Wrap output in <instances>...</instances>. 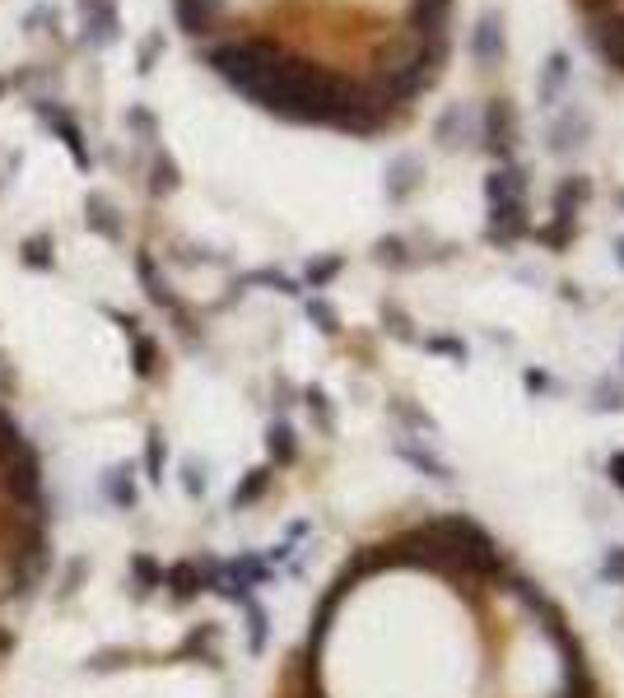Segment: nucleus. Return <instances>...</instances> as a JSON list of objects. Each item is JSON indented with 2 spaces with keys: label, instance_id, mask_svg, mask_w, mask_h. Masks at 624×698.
<instances>
[{
  "label": "nucleus",
  "instance_id": "5fc2aeb1",
  "mask_svg": "<svg viewBox=\"0 0 624 698\" xmlns=\"http://www.w3.org/2000/svg\"><path fill=\"white\" fill-rule=\"evenodd\" d=\"M5 89H10V80H5V75H0V98H5Z\"/></svg>",
  "mask_w": 624,
  "mask_h": 698
},
{
  "label": "nucleus",
  "instance_id": "bb28decb",
  "mask_svg": "<svg viewBox=\"0 0 624 698\" xmlns=\"http://www.w3.org/2000/svg\"><path fill=\"white\" fill-rule=\"evenodd\" d=\"M126 340H131V368H136V377H154L159 373V345H154L145 331H126Z\"/></svg>",
  "mask_w": 624,
  "mask_h": 698
},
{
  "label": "nucleus",
  "instance_id": "a18cd8bd",
  "mask_svg": "<svg viewBox=\"0 0 624 698\" xmlns=\"http://www.w3.org/2000/svg\"><path fill=\"white\" fill-rule=\"evenodd\" d=\"M303 405H308V415L322 424V429H331V405H326V391L322 387H308L303 391Z\"/></svg>",
  "mask_w": 624,
  "mask_h": 698
},
{
  "label": "nucleus",
  "instance_id": "c03bdc74",
  "mask_svg": "<svg viewBox=\"0 0 624 698\" xmlns=\"http://www.w3.org/2000/svg\"><path fill=\"white\" fill-rule=\"evenodd\" d=\"M392 415L401 419V424H410V429H424V433H434V419L424 415V410H415L410 401H392Z\"/></svg>",
  "mask_w": 624,
  "mask_h": 698
},
{
  "label": "nucleus",
  "instance_id": "c85d7f7f",
  "mask_svg": "<svg viewBox=\"0 0 624 698\" xmlns=\"http://www.w3.org/2000/svg\"><path fill=\"white\" fill-rule=\"evenodd\" d=\"M531 238L541 242V247H550V252H564V247L578 238V219H555V215H550V224L531 229Z\"/></svg>",
  "mask_w": 624,
  "mask_h": 698
},
{
  "label": "nucleus",
  "instance_id": "8fccbe9b",
  "mask_svg": "<svg viewBox=\"0 0 624 698\" xmlns=\"http://www.w3.org/2000/svg\"><path fill=\"white\" fill-rule=\"evenodd\" d=\"M182 484H187L191 498H201L205 494V470L201 466H187V470H182Z\"/></svg>",
  "mask_w": 624,
  "mask_h": 698
},
{
  "label": "nucleus",
  "instance_id": "20e7f679",
  "mask_svg": "<svg viewBox=\"0 0 624 698\" xmlns=\"http://www.w3.org/2000/svg\"><path fill=\"white\" fill-rule=\"evenodd\" d=\"M28 108H33V117H38L42 126H47V131L61 140V145H66V154L75 159V168H80V173H94V154H89V140H84V126L75 121V112L61 108L56 98H33Z\"/></svg>",
  "mask_w": 624,
  "mask_h": 698
},
{
  "label": "nucleus",
  "instance_id": "9b49d317",
  "mask_svg": "<svg viewBox=\"0 0 624 698\" xmlns=\"http://www.w3.org/2000/svg\"><path fill=\"white\" fill-rule=\"evenodd\" d=\"M592 140V117H587L578 103L564 108L555 121H550V131H545V149L550 154H573V149H583Z\"/></svg>",
  "mask_w": 624,
  "mask_h": 698
},
{
  "label": "nucleus",
  "instance_id": "a19ab883",
  "mask_svg": "<svg viewBox=\"0 0 624 698\" xmlns=\"http://www.w3.org/2000/svg\"><path fill=\"white\" fill-rule=\"evenodd\" d=\"M163 47H168V38H163V33H150V38L140 42V52H136V70H140V75H150V70L159 66Z\"/></svg>",
  "mask_w": 624,
  "mask_h": 698
},
{
  "label": "nucleus",
  "instance_id": "f704fd0d",
  "mask_svg": "<svg viewBox=\"0 0 624 698\" xmlns=\"http://www.w3.org/2000/svg\"><path fill=\"white\" fill-rule=\"evenodd\" d=\"M215 638H219V629L215 624H201V629L191 633L187 643H182V657H201V661H210V666H215Z\"/></svg>",
  "mask_w": 624,
  "mask_h": 698
},
{
  "label": "nucleus",
  "instance_id": "6ab92c4d",
  "mask_svg": "<svg viewBox=\"0 0 624 698\" xmlns=\"http://www.w3.org/2000/svg\"><path fill=\"white\" fill-rule=\"evenodd\" d=\"M84 224H89V233H98V238L108 242H122V210L108 201V196H98V191H89L84 196Z\"/></svg>",
  "mask_w": 624,
  "mask_h": 698
},
{
  "label": "nucleus",
  "instance_id": "dca6fc26",
  "mask_svg": "<svg viewBox=\"0 0 624 698\" xmlns=\"http://www.w3.org/2000/svg\"><path fill=\"white\" fill-rule=\"evenodd\" d=\"M452 0H410L406 10V33L410 38H443L448 33Z\"/></svg>",
  "mask_w": 624,
  "mask_h": 698
},
{
  "label": "nucleus",
  "instance_id": "6e6552de",
  "mask_svg": "<svg viewBox=\"0 0 624 698\" xmlns=\"http://www.w3.org/2000/svg\"><path fill=\"white\" fill-rule=\"evenodd\" d=\"M522 238H531L527 201H499V205H489V224H485V242H489V247H517Z\"/></svg>",
  "mask_w": 624,
  "mask_h": 698
},
{
  "label": "nucleus",
  "instance_id": "de8ad7c7",
  "mask_svg": "<svg viewBox=\"0 0 624 698\" xmlns=\"http://www.w3.org/2000/svg\"><path fill=\"white\" fill-rule=\"evenodd\" d=\"M592 405H597V410H624V387L620 382H601Z\"/></svg>",
  "mask_w": 624,
  "mask_h": 698
},
{
  "label": "nucleus",
  "instance_id": "0eeeda50",
  "mask_svg": "<svg viewBox=\"0 0 624 698\" xmlns=\"http://www.w3.org/2000/svg\"><path fill=\"white\" fill-rule=\"evenodd\" d=\"M508 56V33H503V10H485L471 28V61L480 70H494Z\"/></svg>",
  "mask_w": 624,
  "mask_h": 698
},
{
  "label": "nucleus",
  "instance_id": "37998d69",
  "mask_svg": "<svg viewBox=\"0 0 624 698\" xmlns=\"http://www.w3.org/2000/svg\"><path fill=\"white\" fill-rule=\"evenodd\" d=\"M420 345L429 349V354H448V359L466 363V340H457V336H424Z\"/></svg>",
  "mask_w": 624,
  "mask_h": 698
},
{
  "label": "nucleus",
  "instance_id": "c9c22d12",
  "mask_svg": "<svg viewBox=\"0 0 624 698\" xmlns=\"http://www.w3.org/2000/svg\"><path fill=\"white\" fill-rule=\"evenodd\" d=\"M163 466H168V443H163L159 429H150V438H145V475H150V484L163 480Z\"/></svg>",
  "mask_w": 624,
  "mask_h": 698
},
{
  "label": "nucleus",
  "instance_id": "4be33fe9",
  "mask_svg": "<svg viewBox=\"0 0 624 698\" xmlns=\"http://www.w3.org/2000/svg\"><path fill=\"white\" fill-rule=\"evenodd\" d=\"M266 452H271V466L275 470H285L299 461V433L289 429L285 419H275L271 429H266Z\"/></svg>",
  "mask_w": 624,
  "mask_h": 698
},
{
  "label": "nucleus",
  "instance_id": "72a5a7b5",
  "mask_svg": "<svg viewBox=\"0 0 624 698\" xmlns=\"http://www.w3.org/2000/svg\"><path fill=\"white\" fill-rule=\"evenodd\" d=\"M19 261H24L28 270H52L56 266L52 238H47V233H38V238H24V247H19Z\"/></svg>",
  "mask_w": 624,
  "mask_h": 698
},
{
  "label": "nucleus",
  "instance_id": "7c9ffc66",
  "mask_svg": "<svg viewBox=\"0 0 624 698\" xmlns=\"http://www.w3.org/2000/svg\"><path fill=\"white\" fill-rule=\"evenodd\" d=\"M340 270H345V256H340V252L317 256V261H308V270H303V284H308V289H326Z\"/></svg>",
  "mask_w": 624,
  "mask_h": 698
},
{
  "label": "nucleus",
  "instance_id": "473e14b6",
  "mask_svg": "<svg viewBox=\"0 0 624 698\" xmlns=\"http://www.w3.org/2000/svg\"><path fill=\"white\" fill-rule=\"evenodd\" d=\"M19 452H28V438H24V429L10 419V410H0V466L5 461H14Z\"/></svg>",
  "mask_w": 624,
  "mask_h": 698
},
{
  "label": "nucleus",
  "instance_id": "79ce46f5",
  "mask_svg": "<svg viewBox=\"0 0 624 698\" xmlns=\"http://www.w3.org/2000/svg\"><path fill=\"white\" fill-rule=\"evenodd\" d=\"M126 126L140 135V140H159V117L150 108H126Z\"/></svg>",
  "mask_w": 624,
  "mask_h": 698
},
{
  "label": "nucleus",
  "instance_id": "aec40b11",
  "mask_svg": "<svg viewBox=\"0 0 624 698\" xmlns=\"http://www.w3.org/2000/svg\"><path fill=\"white\" fill-rule=\"evenodd\" d=\"M592 196H597L592 177H587V173H573V177H564V182L555 187V201H550V210H555V219H578V210H583Z\"/></svg>",
  "mask_w": 624,
  "mask_h": 698
},
{
  "label": "nucleus",
  "instance_id": "cd10ccee",
  "mask_svg": "<svg viewBox=\"0 0 624 698\" xmlns=\"http://www.w3.org/2000/svg\"><path fill=\"white\" fill-rule=\"evenodd\" d=\"M103 494L117 503V508H136V470L131 466H117L103 475Z\"/></svg>",
  "mask_w": 624,
  "mask_h": 698
},
{
  "label": "nucleus",
  "instance_id": "ea45409f",
  "mask_svg": "<svg viewBox=\"0 0 624 698\" xmlns=\"http://www.w3.org/2000/svg\"><path fill=\"white\" fill-rule=\"evenodd\" d=\"M382 326L392 331V340H406V345H420V336L410 331V317H406V312H401V308H392V303L382 308Z\"/></svg>",
  "mask_w": 624,
  "mask_h": 698
},
{
  "label": "nucleus",
  "instance_id": "4d7b16f0",
  "mask_svg": "<svg viewBox=\"0 0 624 698\" xmlns=\"http://www.w3.org/2000/svg\"><path fill=\"white\" fill-rule=\"evenodd\" d=\"M0 652H5V633H0Z\"/></svg>",
  "mask_w": 624,
  "mask_h": 698
},
{
  "label": "nucleus",
  "instance_id": "4c0bfd02",
  "mask_svg": "<svg viewBox=\"0 0 624 698\" xmlns=\"http://www.w3.org/2000/svg\"><path fill=\"white\" fill-rule=\"evenodd\" d=\"M243 610H247V647H252V652H261V647H266V638H271V619H266V610H261L257 601H247Z\"/></svg>",
  "mask_w": 624,
  "mask_h": 698
},
{
  "label": "nucleus",
  "instance_id": "2f4dec72",
  "mask_svg": "<svg viewBox=\"0 0 624 698\" xmlns=\"http://www.w3.org/2000/svg\"><path fill=\"white\" fill-rule=\"evenodd\" d=\"M131 582H136V596H150V591L163 587V568L154 564L150 554H136L131 559Z\"/></svg>",
  "mask_w": 624,
  "mask_h": 698
},
{
  "label": "nucleus",
  "instance_id": "b1692460",
  "mask_svg": "<svg viewBox=\"0 0 624 698\" xmlns=\"http://www.w3.org/2000/svg\"><path fill=\"white\" fill-rule=\"evenodd\" d=\"M271 480H275V466H252L243 475V484H238V489H233V512L238 508H252V503H257V498H266V489H271Z\"/></svg>",
  "mask_w": 624,
  "mask_h": 698
},
{
  "label": "nucleus",
  "instance_id": "ddd939ff",
  "mask_svg": "<svg viewBox=\"0 0 624 698\" xmlns=\"http://www.w3.org/2000/svg\"><path fill=\"white\" fill-rule=\"evenodd\" d=\"M173 19L187 38H205L224 19V0H173Z\"/></svg>",
  "mask_w": 624,
  "mask_h": 698
},
{
  "label": "nucleus",
  "instance_id": "864d4df0",
  "mask_svg": "<svg viewBox=\"0 0 624 698\" xmlns=\"http://www.w3.org/2000/svg\"><path fill=\"white\" fill-rule=\"evenodd\" d=\"M615 261H620V270H624V238L615 242Z\"/></svg>",
  "mask_w": 624,
  "mask_h": 698
},
{
  "label": "nucleus",
  "instance_id": "393cba45",
  "mask_svg": "<svg viewBox=\"0 0 624 698\" xmlns=\"http://www.w3.org/2000/svg\"><path fill=\"white\" fill-rule=\"evenodd\" d=\"M182 187V168L168 149H154V168H150V196H173Z\"/></svg>",
  "mask_w": 624,
  "mask_h": 698
},
{
  "label": "nucleus",
  "instance_id": "58836bf2",
  "mask_svg": "<svg viewBox=\"0 0 624 698\" xmlns=\"http://www.w3.org/2000/svg\"><path fill=\"white\" fill-rule=\"evenodd\" d=\"M303 308H308V322L317 326L322 336H336V331H340V317H336V308H331L326 298H317V294H312L308 303H303Z\"/></svg>",
  "mask_w": 624,
  "mask_h": 698
},
{
  "label": "nucleus",
  "instance_id": "f257e3e1",
  "mask_svg": "<svg viewBox=\"0 0 624 698\" xmlns=\"http://www.w3.org/2000/svg\"><path fill=\"white\" fill-rule=\"evenodd\" d=\"M345 80H350V75H340V70L322 66V61H312V56L285 52L257 84H252L247 103L261 112H271V117L299 121V126H331V117H336V108H340V94H345Z\"/></svg>",
  "mask_w": 624,
  "mask_h": 698
},
{
  "label": "nucleus",
  "instance_id": "4468645a",
  "mask_svg": "<svg viewBox=\"0 0 624 698\" xmlns=\"http://www.w3.org/2000/svg\"><path fill=\"white\" fill-rule=\"evenodd\" d=\"M434 140H438V149H462V145H471L475 140V117H471V108L466 103H448V108L438 112V121H434Z\"/></svg>",
  "mask_w": 624,
  "mask_h": 698
},
{
  "label": "nucleus",
  "instance_id": "39448f33",
  "mask_svg": "<svg viewBox=\"0 0 624 698\" xmlns=\"http://www.w3.org/2000/svg\"><path fill=\"white\" fill-rule=\"evenodd\" d=\"M75 14H80V42L84 52H103L112 42L122 38V10H117V0H75Z\"/></svg>",
  "mask_w": 624,
  "mask_h": 698
},
{
  "label": "nucleus",
  "instance_id": "a878e982",
  "mask_svg": "<svg viewBox=\"0 0 624 698\" xmlns=\"http://www.w3.org/2000/svg\"><path fill=\"white\" fill-rule=\"evenodd\" d=\"M373 261L387 270H410L415 266V256H410V242L406 238H396V233H387V238L373 242Z\"/></svg>",
  "mask_w": 624,
  "mask_h": 698
},
{
  "label": "nucleus",
  "instance_id": "a211bd4d",
  "mask_svg": "<svg viewBox=\"0 0 624 698\" xmlns=\"http://www.w3.org/2000/svg\"><path fill=\"white\" fill-rule=\"evenodd\" d=\"M573 80V61L569 52H550L541 66V80H536V98H541V108H555L559 98H564V89H569Z\"/></svg>",
  "mask_w": 624,
  "mask_h": 698
},
{
  "label": "nucleus",
  "instance_id": "c756f323",
  "mask_svg": "<svg viewBox=\"0 0 624 698\" xmlns=\"http://www.w3.org/2000/svg\"><path fill=\"white\" fill-rule=\"evenodd\" d=\"M247 284H266V289H275V294H285V298H299V294H303V284H299V280H289L285 270H252V275H243V280L233 284V289L243 294Z\"/></svg>",
  "mask_w": 624,
  "mask_h": 698
},
{
  "label": "nucleus",
  "instance_id": "423d86ee",
  "mask_svg": "<svg viewBox=\"0 0 624 698\" xmlns=\"http://www.w3.org/2000/svg\"><path fill=\"white\" fill-rule=\"evenodd\" d=\"M587 47L597 52V61L615 75H624V10H611V14H597V19H587Z\"/></svg>",
  "mask_w": 624,
  "mask_h": 698
},
{
  "label": "nucleus",
  "instance_id": "e433bc0d",
  "mask_svg": "<svg viewBox=\"0 0 624 698\" xmlns=\"http://www.w3.org/2000/svg\"><path fill=\"white\" fill-rule=\"evenodd\" d=\"M61 33V10H56L52 0H42V5H33V10L24 14V33Z\"/></svg>",
  "mask_w": 624,
  "mask_h": 698
},
{
  "label": "nucleus",
  "instance_id": "2eb2a0df",
  "mask_svg": "<svg viewBox=\"0 0 624 698\" xmlns=\"http://www.w3.org/2000/svg\"><path fill=\"white\" fill-rule=\"evenodd\" d=\"M420 182H424L420 154H396V159L387 163V177H382V187H387V201H392V205L410 201V196L420 191Z\"/></svg>",
  "mask_w": 624,
  "mask_h": 698
},
{
  "label": "nucleus",
  "instance_id": "3c124183",
  "mask_svg": "<svg viewBox=\"0 0 624 698\" xmlns=\"http://www.w3.org/2000/svg\"><path fill=\"white\" fill-rule=\"evenodd\" d=\"M522 382H527V391H536V396L555 387V382H550V373H541V368H527V373H522Z\"/></svg>",
  "mask_w": 624,
  "mask_h": 698
},
{
  "label": "nucleus",
  "instance_id": "6e6d98bb",
  "mask_svg": "<svg viewBox=\"0 0 624 698\" xmlns=\"http://www.w3.org/2000/svg\"><path fill=\"white\" fill-rule=\"evenodd\" d=\"M615 201H620V210H624V191H620V196H615Z\"/></svg>",
  "mask_w": 624,
  "mask_h": 698
},
{
  "label": "nucleus",
  "instance_id": "412c9836",
  "mask_svg": "<svg viewBox=\"0 0 624 698\" xmlns=\"http://www.w3.org/2000/svg\"><path fill=\"white\" fill-rule=\"evenodd\" d=\"M392 452L401 461H410V466L420 470V475H429V480H438V484H452L457 480V475H452V466L443 457H434V452H429V447H420L415 443V438H396L392 443Z\"/></svg>",
  "mask_w": 624,
  "mask_h": 698
},
{
  "label": "nucleus",
  "instance_id": "603ef678",
  "mask_svg": "<svg viewBox=\"0 0 624 698\" xmlns=\"http://www.w3.org/2000/svg\"><path fill=\"white\" fill-rule=\"evenodd\" d=\"M606 480L624 494V452H611V461H606Z\"/></svg>",
  "mask_w": 624,
  "mask_h": 698
},
{
  "label": "nucleus",
  "instance_id": "f3484780",
  "mask_svg": "<svg viewBox=\"0 0 624 698\" xmlns=\"http://www.w3.org/2000/svg\"><path fill=\"white\" fill-rule=\"evenodd\" d=\"M485 201H527V168L522 163H494V173L485 177Z\"/></svg>",
  "mask_w": 624,
  "mask_h": 698
},
{
  "label": "nucleus",
  "instance_id": "7ed1b4c3",
  "mask_svg": "<svg viewBox=\"0 0 624 698\" xmlns=\"http://www.w3.org/2000/svg\"><path fill=\"white\" fill-rule=\"evenodd\" d=\"M480 149H485L494 163H513L517 154V108L513 98H489L485 112H480Z\"/></svg>",
  "mask_w": 624,
  "mask_h": 698
},
{
  "label": "nucleus",
  "instance_id": "f03ea898",
  "mask_svg": "<svg viewBox=\"0 0 624 698\" xmlns=\"http://www.w3.org/2000/svg\"><path fill=\"white\" fill-rule=\"evenodd\" d=\"M285 52L289 47L280 38H271V33H247V38H229V42H219V47H210V52H205V66L215 70L229 89H238V94L247 98L252 84H257Z\"/></svg>",
  "mask_w": 624,
  "mask_h": 698
},
{
  "label": "nucleus",
  "instance_id": "5701e85b",
  "mask_svg": "<svg viewBox=\"0 0 624 698\" xmlns=\"http://www.w3.org/2000/svg\"><path fill=\"white\" fill-rule=\"evenodd\" d=\"M559 671H564V685H559L555 698H601V685L592 680L587 661H564Z\"/></svg>",
  "mask_w": 624,
  "mask_h": 698
},
{
  "label": "nucleus",
  "instance_id": "9d476101",
  "mask_svg": "<svg viewBox=\"0 0 624 698\" xmlns=\"http://www.w3.org/2000/svg\"><path fill=\"white\" fill-rule=\"evenodd\" d=\"M215 573H219L215 559H182V564L163 573V587L173 591V601H196L201 591L215 587Z\"/></svg>",
  "mask_w": 624,
  "mask_h": 698
},
{
  "label": "nucleus",
  "instance_id": "1a4fd4ad",
  "mask_svg": "<svg viewBox=\"0 0 624 698\" xmlns=\"http://www.w3.org/2000/svg\"><path fill=\"white\" fill-rule=\"evenodd\" d=\"M0 480H5V494L14 498V503H38L42 498V461H38V452L28 447V452H19L14 461H5L0 466Z\"/></svg>",
  "mask_w": 624,
  "mask_h": 698
},
{
  "label": "nucleus",
  "instance_id": "09e8293b",
  "mask_svg": "<svg viewBox=\"0 0 624 698\" xmlns=\"http://www.w3.org/2000/svg\"><path fill=\"white\" fill-rule=\"evenodd\" d=\"M578 10L587 14V19H597V14H611V10H620V0H573Z\"/></svg>",
  "mask_w": 624,
  "mask_h": 698
},
{
  "label": "nucleus",
  "instance_id": "f8f14e48",
  "mask_svg": "<svg viewBox=\"0 0 624 698\" xmlns=\"http://www.w3.org/2000/svg\"><path fill=\"white\" fill-rule=\"evenodd\" d=\"M136 275H140V284H145V294H150V303L154 308H163V312H173L177 322H182V336H187V317H182V303H177V294H173V284L163 280V270H159V261H154L150 252H140L136 256Z\"/></svg>",
  "mask_w": 624,
  "mask_h": 698
},
{
  "label": "nucleus",
  "instance_id": "49530a36",
  "mask_svg": "<svg viewBox=\"0 0 624 698\" xmlns=\"http://www.w3.org/2000/svg\"><path fill=\"white\" fill-rule=\"evenodd\" d=\"M601 578L615 582V587H624V545H611V550H606V559H601Z\"/></svg>",
  "mask_w": 624,
  "mask_h": 698
}]
</instances>
